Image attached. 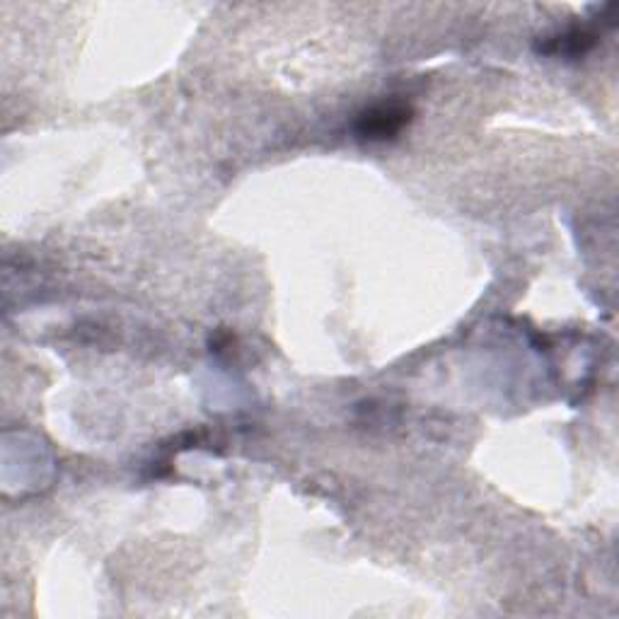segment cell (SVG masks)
Returning <instances> with one entry per match:
<instances>
[{"label": "cell", "instance_id": "cell-2", "mask_svg": "<svg viewBox=\"0 0 619 619\" xmlns=\"http://www.w3.org/2000/svg\"><path fill=\"white\" fill-rule=\"evenodd\" d=\"M598 44V34L586 27H571V30L547 37L538 47L540 53L547 57H567V59H581Z\"/></svg>", "mask_w": 619, "mask_h": 619}, {"label": "cell", "instance_id": "cell-1", "mask_svg": "<svg viewBox=\"0 0 619 619\" xmlns=\"http://www.w3.org/2000/svg\"><path fill=\"white\" fill-rule=\"evenodd\" d=\"M411 117H415V109L407 102H380L359 114L353 123V131L359 139L370 143L392 141L402 133Z\"/></svg>", "mask_w": 619, "mask_h": 619}]
</instances>
